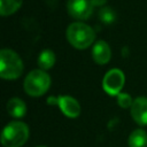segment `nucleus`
<instances>
[{
  "label": "nucleus",
  "mask_w": 147,
  "mask_h": 147,
  "mask_svg": "<svg viewBox=\"0 0 147 147\" xmlns=\"http://www.w3.org/2000/svg\"><path fill=\"white\" fill-rule=\"evenodd\" d=\"M51 85L49 75L41 69L32 70L24 79V91L31 96H41Z\"/></svg>",
  "instance_id": "obj_4"
},
{
  "label": "nucleus",
  "mask_w": 147,
  "mask_h": 147,
  "mask_svg": "<svg viewBox=\"0 0 147 147\" xmlns=\"http://www.w3.org/2000/svg\"><path fill=\"white\" fill-rule=\"evenodd\" d=\"M129 147H147V133L142 129H136L127 139Z\"/></svg>",
  "instance_id": "obj_11"
},
{
  "label": "nucleus",
  "mask_w": 147,
  "mask_h": 147,
  "mask_svg": "<svg viewBox=\"0 0 147 147\" xmlns=\"http://www.w3.org/2000/svg\"><path fill=\"white\" fill-rule=\"evenodd\" d=\"M29 138L26 124L15 121L6 125L1 133V144L5 147H21Z\"/></svg>",
  "instance_id": "obj_3"
},
{
  "label": "nucleus",
  "mask_w": 147,
  "mask_h": 147,
  "mask_svg": "<svg viewBox=\"0 0 147 147\" xmlns=\"http://www.w3.org/2000/svg\"><path fill=\"white\" fill-rule=\"evenodd\" d=\"M7 111L10 116L15 118H21L26 113V106L23 100L18 98H11L7 102Z\"/></svg>",
  "instance_id": "obj_10"
},
{
  "label": "nucleus",
  "mask_w": 147,
  "mask_h": 147,
  "mask_svg": "<svg viewBox=\"0 0 147 147\" xmlns=\"http://www.w3.org/2000/svg\"><path fill=\"white\" fill-rule=\"evenodd\" d=\"M131 115L139 125H147V98L138 96L131 106Z\"/></svg>",
  "instance_id": "obj_8"
},
{
  "label": "nucleus",
  "mask_w": 147,
  "mask_h": 147,
  "mask_svg": "<svg viewBox=\"0 0 147 147\" xmlns=\"http://www.w3.org/2000/svg\"><path fill=\"white\" fill-rule=\"evenodd\" d=\"M99 18L105 24H111V23H114V21L116 18V15H115V11L111 8L103 7V8H101V10L99 13Z\"/></svg>",
  "instance_id": "obj_14"
},
{
  "label": "nucleus",
  "mask_w": 147,
  "mask_h": 147,
  "mask_svg": "<svg viewBox=\"0 0 147 147\" xmlns=\"http://www.w3.org/2000/svg\"><path fill=\"white\" fill-rule=\"evenodd\" d=\"M67 9L71 17L84 21L92 15L93 6L90 0H68Z\"/></svg>",
  "instance_id": "obj_7"
},
{
  "label": "nucleus",
  "mask_w": 147,
  "mask_h": 147,
  "mask_svg": "<svg viewBox=\"0 0 147 147\" xmlns=\"http://www.w3.org/2000/svg\"><path fill=\"white\" fill-rule=\"evenodd\" d=\"M92 57L94 62L98 64L108 63L111 57V52H110V47L108 46V44L103 40L96 41L92 48Z\"/></svg>",
  "instance_id": "obj_9"
},
{
  "label": "nucleus",
  "mask_w": 147,
  "mask_h": 147,
  "mask_svg": "<svg viewBox=\"0 0 147 147\" xmlns=\"http://www.w3.org/2000/svg\"><path fill=\"white\" fill-rule=\"evenodd\" d=\"M125 77L122 70L119 69H110L102 79V87L106 93L109 95H118L121 93L122 87L124 86Z\"/></svg>",
  "instance_id": "obj_5"
},
{
  "label": "nucleus",
  "mask_w": 147,
  "mask_h": 147,
  "mask_svg": "<svg viewBox=\"0 0 147 147\" xmlns=\"http://www.w3.org/2000/svg\"><path fill=\"white\" fill-rule=\"evenodd\" d=\"M67 39L75 48L85 49L93 44L95 33L93 29L87 24L83 22H75L67 29Z\"/></svg>",
  "instance_id": "obj_1"
},
{
  "label": "nucleus",
  "mask_w": 147,
  "mask_h": 147,
  "mask_svg": "<svg viewBox=\"0 0 147 147\" xmlns=\"http://www.w3.org/2000/svg\"><path fill=\"white\" fill-rule=\"evenodd\" d=\"M23 72V62L13 49L3 48L0 52V76L3 79L14 80Z\"/></svg>",
  "instance_id": "obj_2"
},
{
  "label": "nucleus",
  "mask_w": 147,
  "mask_h": 147,
  "mask_svg": "<svg viewBox=\"0 0 147 147\" xmlns=\"http://www.w3.org/2000/svg\"><path fill=\"white\" fill-rule=\"evenodd\" d=\"M55 63V54L51 49H44L38 57V65L40 67L41 70H47L51 69Z\"/></svg>",
  "instance_id": "obj_12"
},
{
  "label": "nucleus",
  "mask_w": 147,
  "mask_h": 147,
  "mask_svg": "<svg viewBox=\"0 0 147 147\" xmlns=\"http://www.w3.org/2000/svg\"><path fill=\"white\" fill-rule=\"evenodd\" d=\"M47 102L49 105H57L61 109V111L70 118H76L80 114V106L76 99H74L70 95H60L57 98L49 96L47 99Z\"/></svg>",
  "instance_id": "obj_6"
},
{
  "label": "nucleus",
  "mask_w": 147,
  "mask_h": 147,
  "mask_svg": "<svg viewBox=\"0 0 147 147\" xmlns=\"http://www.w3.org/2000/svg\"><path fill=\"white\" fill-rule=\"evenodd\" d=\"M92 6H96V7H102L106 5L107 0H90Z\"/></svg>",
  "instance_id": "obj_16"
},
{
  "label": "nucleus",
  "mask_w": 147,
  "mask_h": 147,
  "mask_svg": "<svg viewBox=\"0 0 147 147\" xmlns=\"http://www.w3.org/2000/svg\"><path fill=\"white\" fill-rule=\"evenodd\" d=\"M117 103L122 108H131L133 100L131 99V95L127 93H119L117 95Z\"/></svg>",
  "instance_id": "obj_15"
},
{
  "label": "nucleus",
  "mask_w": 147,
  "mask_h": 147,
  "mask_svg": "<svg viewBox=\"0 0 147 147\" xmlns=\"http://www.w3.org/2000/svg\"><path fill=\"white\" fill-rule=\"evenodd\" d=\"M37 147H46V146H37Z\"/></svg>",
  "instance_id": "obj_17"
},
{
  "label": "nucleus",
  "mask_w": 147,
  "mask_h": 147,
  "mask_svg": "<svg viewBox=\"0 0 147 147\" xmlns=\"http://www.w3.org/2000/svg\"><path fill=\"white\" fill-rule=\"evenodd\" d=\"M23 0H0V13L2 16L14 14L22 5Z\"/></svg>",
  "instance_id": "obj_13"
}]
</instances>
